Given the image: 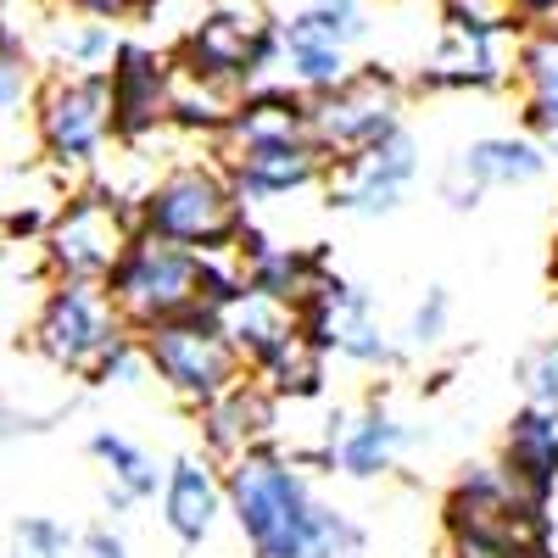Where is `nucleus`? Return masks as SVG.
Listing matches in <instances>:
<instances>
[{"label": "nucleus", "mask_w": 558, "mask_h": 558, "mask_svg": "<svg viewBox=\"0 0 558 558\" xmlns=\"http://www.w3.org/2000/svg\"><path fill=\"white\" fill-rule=\"evenodd\" d=\"M213 313V324L223 330V341L241 352V363L252 368V363H263L274 347H286L296 330H302V313L291 307V302H279V296H263V291H252V286H241V291H229L218 307H207Z\"/></svg>", "instance_id": "obj_15"}, {"label": "nucleus", "mask_w": 558, "mask_h": 558, "mask_svg": "<svg viewBox=\"0 0 558 558\" xmlns=\"http://www.w3.org/2000/svg\"><path fill=\"white\" fill-rule=\"evenodd\" d=\"M413 436L397 425L391 413H380V408H368L363 418H352L347 430H336V458H341V470L347 475H357V481H368V475H380V470H391L397 463V452L408 447Z\"/></svg>", "instance_id": "obj_25"}, {"label": "nucleus", "mask_w": 558, "mask_h": 558, "mask_svg": "<svg viewBox=\"0 0 558 558\" xmlns=\"http://www.w3.org/2000/svg\"><path fill=\"white\" fill-rule=\"evenodd\" d=\"M274 28H291V34L336 45V51H352V45L375 34V12H368V0H296L291 12H274Z\"/></svg>", "instance_id": "obj_24"}, {"label": "nucleus", "mask_w": 558, "mask_h": 558, "mask_svg": "<svg viewBox=\"0 0 558 558\" xmlns=\"http://www.w3.org/2000/svg\"><path fill=\"white\" fill-rule=\"evenodd\" d=\"M447 313H452V296H447L441 286H430V291H425V302L413 307V324H408V336H413L418 347H436V341L447 336Z\"/></svg>", "instance_id": "obj_33"}, {"label": "nucleus", "mask_w": 558, "mask_h": 558, "mask_svg": "<svg viewBox=\"0 0 558 558\" xmlns=\"http://www.w3.org/2000/svg\"><path fill=\"white\" fill-rule=\"evenodd\" d=\"M302 140H307V101L263 89V96L241 101V112L213 140V151H218V162H229L246 151H268V146H302Z\"/></svg>", "instance_id": "obj_16"}, {"label": "nucleus", "mask_w": 558, "mask_h": 558, "mask_svg": "<svg viewBox=\"0 0 558 558\" xmlns=\"http://www.w3.org/2000/svg\"><path fill=\"white\" fill-rule=\"evenodd\" d=\"M89 452L107 463V475H112L107 497H112V502H146V497H157L162 470H157V458H151L146 447H134V441L118 436V430H96V436H89Z\"/></svg>", "instance_id": "obj_27"}, {"label": "nucleus", "mask_w": 558, "mask_h": 558, "mask_svg": "<svg viewBox=\"0 0 558 558\" xmlns=\"http://www.w3.org/2000/svg\"><path fill=\"white\" fill-rule=\"evenodd\" d=\"M134 229L196 257H213L246 235V202L218 157H202V162L184 157V162H168L151 179V191L134 202Z\"/></svg>", "instance_id": "obj_1"}, {"label": "nucleus", "mask_w": 558, "mask_h": 558, "mask_svg": "<svg viewBox=\"0 0 558 558\" xmlns=\"http://www.w3.org/2000/svg\"><path fill=\"white\" fill-rule=\"evenodd\" d=\"M34 352L57 368V375H78L96 380L107 357L129 341L123 318L112 313L101 286H73V279H57V291L45 296L39 318H34Z\"/></svg>", "instance_id": "obj_6"}, {"label": "nucleus", "mask_w": 558, "mask_h": 558, "mask_svg": "<svg viewBox=\"0 0 558 558\" xmlns=\"http://www.w3.org/2000/svg\"><path fill=\"white\" fill-rule=\"evenodd\" d=\"M520 380H525V397H531V408H542V413H558V341L536 347V352L520 363Z\"/></svg>", "instance_id": "obj_32"}, {"label": "nucleus", "mask_w": 558, "mask_h": 558, "mask_svg": "<svg viewBox=\"0 0 558 558\" xmlns=\"http://www.w3.org/2000/svg\"><path fill=\"white\" fill-rule=\"evenodd\" d=\"M134 235V207L101 191H78L45 223V268L57 279H73V286H107V274L118 268Z\"/></svg>", "instance_id": "obj_9"}, {"label": "nucleus", "mask_w": 558, "mask_h": 558, "mask_svg": "<svg viewBox=\"0 0 558 558\" xmlns=\"http://www.w3.org/2000/svg\"><path fill=\"white\" fill-rule=\"evenodd\" d=\"M514 39L520 34H470L447 28L436 34L425 57V89H497L514 78Z\"/></svg>", "instance_id": "obj_14"}, {"label": "nucleus", "mask_w": 558, "mask_h": 558, "mask_svg": "<svg viewBox=\"0 0 558 558\" xmlns=\"http://www.w3.org/2000/svg\"><path fill=\"white\" fill-rule=\"evenodd\" d=\"M514 84L525 123L558 140V23H525L514 39Z\"/></svg>", "instance_id": "obj_17"}, {"label": "nucleus", "mask_w": 558, "mask_h": 558, "mask_svg": "<svg viewBox=\"0 0 558 558\" xmlns=\"http://www.w3.org/2000/svg\"><path fill=\"white\" fill-rule=\"evenodd\" d=\"M502 470L514 475L531 497L547 502L553 481H558V413L525 408L514 425H508V447H502Z\"/></svg>", "instance_id": "obj_23"}, {"label": "nucleus", "mask_w": 558, "mask_h": 558, "mask_svg": "<svg viewBox=\"0 0 558 558\" xmlns=\"http://www.w3.org/2000/svg\"><path fill=\"white\" fill-rule=\"evenodd\" d=\"M202 425H207V447L235 463V458L257 452V441L268 436V425H274V397L246 375L241 386H229L218 402L202 408Z\"/></svg>", "instance_id": "obj_20"}, {"label": "nucleus", "mask_w": 558, "mask_h": 558, "mask_svg": "<svg viewBox=\"0 0 558 558\" xmlns=\"http://www.w3.org/2000/svg\"><path fill=\"white\" fill-rule=\"evenodd\" d=\"M525 23H558V0H520Z\"/></svg>", "instance_id": "obj_37"}, {"label": "nucleus", "mask_w": 558, "mask_h": 558, "mask_svg": "<svg viewBox=\"0 0 558 558\" xmlns=\"http://www.w3.org/2000/svg\"><path fill=\"white\" fill-rule=\"evenodd\" d=\"M23 430H39V425H34V418H28L23 408H12L7 397H0V441H17Z\"/></svg>", "instance_id": "obj_36"}, {"label": "nucleus", "mask_w": 558, "mask_h": 558, "mask_svg": "<svg viewBox=\"0 0 558 558\" xmlns=\"http://www.w3.org/2000/svg\"><path fill=\"white\" fill-rule=\"evenodd\" d=\"M274 51V7L268 0H213L207 17L184 34V45L173 51V62H184L202 78H223V84H252L257 68Z\"/></svg>", "instance_id": "obj_10"}, {"label": "nucleus", "mask_w": 558, "mask_h": 558, "mask_svg": "<svg viewBox=\"0 0 558 558\" xmlns=\"http://www.w3.org/2000/svg\"><path fill=\"white\" fill-rule=\"evenodd\" d=\"M452 558H547L542 497L508 470H470L447 497Z\"/></svg>", "instance_id": "obj_2"}, {"label": "nucleus", "mask_w": 558, "mask_h": 558, "mask_svg": "<svg viewBox=\"0 0 558 558\" xmlns=\"http://www.w3.org/2000/svg\"><path fill=\"white\" fill-rule=\"evenodd\" d=\"M123 45L129 39H123L118 23L73 17V12H51V17H45V62H51L57 73H112Z\"/></svg>", "instance_id": "obj_22"}, {"label": "nucleus", "mask_w": 558, "mask_h": 558, "mask_svg": "<svg viewBox=\"0 0 558 558\" xmlns=\"http://www.w3.org/2000/svg\"><path fill=\"white\" fill-rule=\"evenodd\" d=\"M28 112H34V134H39V146L51 162L89 168L118 140L107 73H45Z\"/></svg>", "instance_id": "obj_8"}, {"label": "nucleus", "mask_w": 558, "mask_h": 558, "mask_svg": "<svg viewBox=\"0 0 558 558\" xmlns=\"http://www.w3.org/2000/svg\"><path fill=\"white\" fill-rule=\"evenodd\" d=\"M302 330L324 357L341 352L347 363H363V368L397 357L386 330H380V318H375V302H368L357 286H341V279H330V286L302 307Z\"/></svg>", "instance_id": "obj_13"}, {"label": "nucleus", "mask_w": 558, "mask_h": 558, "mask_svg": "<svg viewBox=\"0 0 558 558\" xmlns=\"http://www.w3.org/2000/svg\"><path fill=\"white\" fill-rule=\"evenodd\" d=\"M553 274H558V241H553Z\"/></svg>", "instance_id": "obj_38"}, {"label": "nucleus", "mask_w": 558, "mask_h": 558, "mask_svg": "<svg viewBox=\"0 0 558 558\" xmlns=\"http://www.w3.org/2000/svg\"><path fill=\"white\" fill-rule=\"evenodd\" d=\"M452 173L475 191H514V184H536L547 173V151L536 140H514V134H481L458 151Z\"/></svg>", "instance_id": "obj_19"}, {"label": "nucleus", "mask_w": 558, "mask_h": 558, "mask_svg": "<svg viewBox=\"0 0 558 558\" xmlns=\"http://www.w3.org/2000/svg\"><path fill=\"white\" fill-rule=\"evenodd\" d=\"M57 12H73V17H96V23H134L146 0H45Z\"/></svg>", "instance_id": "obj_34"}, {"label": "nucleus", "mask_w": 558, "mask_h": 558, "mask_svg": "<svg viewBox=\"0 0 558 558\" xmlns=\"http://www.w3.org/2000/svg\"><path fill=\"white\" fill-rule=\"evenodd\" d=\"M101 291H107L112 313L123 318V330L146 336L184 313H207V257L151 241V235H134Z\"/></svg>", "instance_id": "obj_3"}, {"label": "nucleus", "mask_w": 558, "mask_h": 558, "mask_svg": "<svg viewBox=\"0 0 558 558\" xmlns=\"http://www.w3.org/2000/svg\"><path fill=\"white\" fill-rule=\"evenodd\" d=\"M223 173L235 179L241 202H246V196L268 202V196H291V191H307V184H318V179H324V157L302 140V146H268V151L229 157Z\"/></svg>", "instance_id": "obj_21"}, {"label": "nucleus", "mask_w": 558, "mask_h": 558, "mask_svg": "<svg viewBox=\"0 0 558 558\" xmlns=\"http://www.w3.org/2000/svg\"><path fill=\"white\" fill-rule=\"evenodd\" d=\"M140 357H146L151 375L179 397V402H218L229 386L246 380L241 352L223 341V330L213 324V313H184L173 324H157V330L140 336Z\"/></svg>", "instance_id": "obj_7"}, {"label": "nucleus", "mask_w": 558, "mask_h": 558, "mask_svg": "<svg viewBox=\"0 0 558 558\" xmlns=\"http://www.w3.org/2000/svg\"><path fill=\"white\" fill-rule=\"evenodd\" d=\"M402 84L380 62L352 68L336 89L307 101V146L324 162H347L368 146H380L386 134L402 129Z\"/></svg>", "instance_id": "obj_5"}, {"label": "nucleus", "mask_w": 558, "mask_h": 558, "mask_svg": "<svg viewBox=\"0 0 558 558\" xmlns=\"http://www.w3.org/2000/svg\"><path fill=\"white\" fill-rule=\"evenodd\" d=\"M447 28H470V34H520L525 12L520 0H430Z\"/></svg>", "instance_id": "obj_28"}, {"label": "nucleus", "mask_w": 558, "mask_h": 558, "mask_svg": "<svg viewBox=\"0 0 558 558\" xmlns=\"http://www.w3.org/2000/svg\"><path fill=\"white\" fill-rule=\"evenodd\" d=\"M73 553V531L45 520V514H28L12 525V553L7 558H68Z\"/></svg>", "instance_id": "obj_31"}, {"label": "nucleus", "mask_w": 558, "mask_h": 558, "mask_svg": "<svg viewBox=\"0 0 558 558\" xmlns=\"http://www.w3.org/2000/svg\"><path fill=\"white\" fill-rule=\"evenodd\" d=\"M246 375L279 402V397H318L324 386V352L307 341V330H296L286 347H274L263 363H252Z\"/></svg>", "instance_id": "obj_26"}, {"label": "nucleus", "mask_w": 558, "mask_h": 558, "mask_svg": "<svg viewBox=\"0 0 558 558\" xmlns=\"http://www.w3.org/2000/svg\"><path fill=\"white\" fill-rule=\"evenodd\" d=\"M78 558H129V547H123V536L118 531H89L84 542H78Z\"/></svg>", "instance_id": "obj_35"}, {"label": "nucleus", "mask_w": 558, "mask_h": 558, "mask_svg": "<svg viewBox=\"0 0 558 558\" xmlns=\"http://www.w3.org/2000/svg\"><path fill=\"white\" fill-rule=\"evenodd\" d=\"M302 558H368V553H363V531L341 514V508H324V502H318Z\"/></svg>", "instance_id": "obj_30"}, {"label": "nucleus", "mask_w": 558, "mask_h": 558, "mask_svg": "<svg viewBox=\"0 0 558 558\" xmlns=\"http://www.w3.org/2000/svg\"><path fill=\"white\" fill-rule=\"evenodd\" d=\"M223 514V486L202 458H179L162 475V520L184 547H202Z\"/></svg>", "instance_id": "obj_18"}, {"label": "nucleus", "mask_w": 558, "mask_h": 558, "mask_svg": "<svg viewBox=\"0 0 558 558\" xmlns=\"http://www.w3.org/2000/svg\"><path fill=\"white\" fill-rule=\"evenodd\" d=\"M112 123L118 140H151L173 129V57L129 39L112 62Z\"/></svg>", "instance_id": "obj_12"}, {"label": "nucleus", "mask_w": 558, "mask_h": 558, "mask_svg": "<svg viewBox=\"0 0 558 558\" xmlns=\"http://www.w3.org/2000/svg\"><path fill=\"white\" fill-rule=\"evenodd\" d=\"M39 78H45V73L28 62V51L17 45V34L0 28V118H17L23 107H34Z\"/></svg>", "instance_id": "obj_29"}, {"label": "nucleus", "mask_w": 558, "mask_h": 558, "mask_svg": "<svg viewBox=\"0 0 558 558\" xmlns=\"http://www.w3.org/2000/svg\"><path fill=\"white\" fill-rule=\"evenodd\" d=\"M223 497L235 508V525L257 558H302L313 531V492L307 481L274 452H246L229 463Z\"/></svg>", "instance_id": "obj_4"}, {"label": "nucleus", "mask_w": 558, "mask_h": 558, "mask_svg": "<svg viewBox=\"0 0 558 558\" xmlns=\"http://www.w3.org/2000/svg\"><path fill=\"white\" fill-rule=\"evenodd\" d=\"M418 179V140L408 129L386 134L380 146H368L347 162H324V202L336 213H352V218H386L402 207L408 184Z\"/></svg>", "instance_id": "obj_11"}]
</instances>
